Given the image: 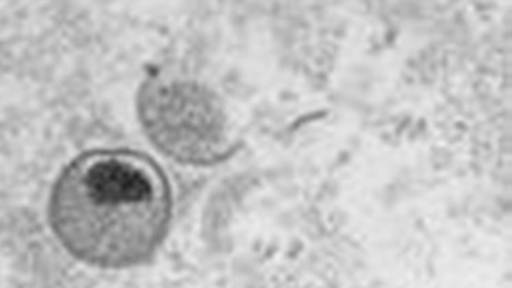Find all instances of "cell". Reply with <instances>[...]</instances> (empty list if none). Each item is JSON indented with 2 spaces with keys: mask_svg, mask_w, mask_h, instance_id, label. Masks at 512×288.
Returning <instances> with one entry per match:
<instances>
[{
  "mask_svg": "<svg viewBox=\"0 0 512 288\" xmlns=\"http://www.w3.org/2000/svg\"><path fill=\"white\" fill-rule=\"evenodd\" d=\"M170 219V183L141 153H84L65 168L51 194L56 237L74 257L96 267L144 263L166 237Z\"/></svg>",
  "mask_w": 512,
  "mask_h": 288,
  "instance_id": "cell-1",
  "label": "cell"
},
{
  "mask_svg": "<svg viewBox=\"0 0 512 288\" xmlns=\"http://www.w3.org/2000/svg\"><path fill=\"white\" fill-rule=\"evenodd\" d=\"M138 115L152 144L182 163L215 162L226 152V119L203 86L177 78H152L142 85Z\"/></svg>",
  "mask_w": 512,
  "mask_h": 288,
  "instance_id": "cell-2",
  "label": "cell"
}]
</instances>
